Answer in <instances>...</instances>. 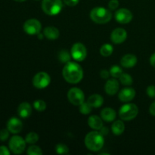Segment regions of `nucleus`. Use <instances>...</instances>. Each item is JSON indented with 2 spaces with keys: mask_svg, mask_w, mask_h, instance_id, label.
Returning <instances> with one entry per match:
<instances>
[{
  "mask_svg": "<svg viewBox=\"0 0 155 155\" xmlns=\"http://www.w3.org/2000/svg\"><path fill=\"white\" fill-rule=\"evenodd\" d=\"M146 93L150 98H155V86H148L146 89Z\"/></svg>",
  "mask_w": 155,
  "mask_h": 155,
  "instance_id": "473e14b6",
  "label": "nucleus"
},
{
  "mask_svg": "<svg viewBox=\"0 0 155 155\" xmlns=\"http://www.w3.org/2000/svg\"><path fill=\"white\" fill-rule=\"evenodd\" d=\"M139 108L137 105L133 103H127L124 104L119 110V116L122 120L130 121L137 117Z\"/></svg>",
  "mask_w": 155,
  "mask_h": 155,
  "instance_id": "39448f33",
  "label": "nucleus"
},
{
  "mask_svg": "<svg viewBox=\"0 0 155 155\" xmlns=\"http://www.w3.org/2000/svg\"><path fill=\"white\" fill-rule=\"evenodd\" d=\"M115 19L122 24H129L133 20V13L127 8H120L115 12Z\"/></svg>",
  "mask_w": 155,
  "mask_h": 155,
  "instance_id": "9b49d317",
  "label": "nucleus"
},
{
  "mask_svg": "<svg viewBox=\"0 0 155 155\" xmlns=\"http://www.w3.org/2000/svg\"><path fill=\"white\" fill-rule=\"evenodd\" d=\"M88 125L93 130H100L103 127L102 119L97 115H92L88 119Z\"/></svg>",
  "mask_w": 155,
  "mask_h": 155,
  "instance_id": "aec40b11",
  "label": "nucleus"
},
{
  "mask_svg": "<svg viewBox=\"0 0 155 155\" xmlns=\"http://www.w3.org/2000/svg\"><path fill=\"white\" fill-rule=\"evenodd\" d=\"M108 132H109V130L107 127H102V128L100 130V133H101L103 136H105V135H107V133H108Z\"/></svg>",
  "mask_w": 155,
  "mask_h": 155,
  "instance_id": "58836bf2",
  "label": "nucleus"
},
{
  "mask_svg": "<svg viewBox=\"0 0 155 155\" xmlns=\"http://www.w3.org/2000/svg\"><path fill=\"white\" fill-rule=\"evenodd\" d=\"M27 153L28 155H42V151L39 146L34 145H31L27 148Z\"/></svg>",
  "mask_w": 155,
  "mask_h": 155,
  "instance_id": "cd10ccee",
  "label": "nucleus"
},
{
  "mask_svg": "<svg viewBox=\"0 0 155 155\" xmlns=\"http://www.w3.org/2000/svg\"><path fill=\"white\" fill-rule=\"evenodd\" d=\"M7 129L11 133L18 134L23 129L22 121L17 117H12L7 123Z\"/></svg>",
  "mask_w": 155,
  "mask_h": 155,
  "instance_id": "4468645a",
  "label": "nucleus"
},
{
  "mask_svg": "<svg viewBox=\"0 0 155 155\" xmlns=\"http://www.w3.org/2000/svg\"><path fill=\"white\" fill-rule=\"evenodd\" d=\"M33 107L37 111H44L46 109V103L43 100L38 99L33 102Z\"/></svg>",
  "mask_w": 155,
  "mask_h": 155,
  "instance_id": "c85d7f7f",
  "label": "nucleus"
},
{
  "mask_svg": "<svg viewBox=\"0 0 155 155\" xmlns=\"http://www.w3.org/2000/svg\"><path fill=\"white\" fill-rule=\"evenodd\" d=\"M71 54L73 58L77 61H83L87 56V50L83 43L77 42L71 48Z\"/></svg>",
  "mask_w": 155,
  "mask_h": 155,
  "instance_id": "1a4fd4ad",
  "label": "nucleus"
},
{
  "mask_svg": "<svg viewBox=\"0 0 155 155\" xmlns=\"http://www.w3.org/2000/svg\"><path fill=\"white\" fill-rule=\"evenodd\" d=\"M43 34L46 39H50V40H55L60 36V32L57 27L49 26L44 29Z\"/></svg>",
  "mask_w": 155,
  "mask_h": 155,
  "instance_id": "a211bd4d",
  "label": "nucleus"
},
{
  "mask_svg": "<svg viewBox=\"0 0 155 155\" xmlns=\"http://www.w3.org/2000/svg\"><path fill=\"white\" fill-rule=\"evenodd\" d=\"M80 0H64V3L66 5L70 6V7H74L76 6L79 3Z\"/></svg>",
  "mask_w": 155,
  "mask_h": 155,
  "instance_id": "f704fd0d",
  "label": "nucleus"
},
{
  "mask_svg": "<svg viewBox=\"0 0 155 155\" xmlns=\"http://www.w3.org/2000/svg\"><path fill=\"white\" fill-rule=\"evenodd\" d=\"M138 59L136 55L133 54H127L120 59L121 66L125 68H131L136 65Z\"/></svg>",
  "mask_w": 155,
  "mask_h": 155,
  "instance_id": "dca6fc26",
  "label": "nucleus"
},
{
  "mask_svg": "<svg viewBox=\"0 0 155 155\" xmlns=\"http://www.w3.org/2000/svg\"><path fill=\"white\" fill-rule=\"evenodd\" d=\"M25 139L19 136H14L9 140V149L13 154H21L24 151L26 148Z\"/></svg>",
  "mask_w": 155,
  "mask_h": 155,
  "instance_id": "423d86ee",
  "label": "nucleus"
},
{
  "mask_svg": "<svg viewBox=\"0 0 155 155\" xmlns=\"http://www.w3.org/2000/svg\"><path fill=\"white\" fill-rule=\"evenodd\" d=\"M120 81L124 86H131L133 83V80L131 76L129 74H124L123 73L122 75L120 77Z\"/></svg>",
  "mask_w": 155,
  "mask_h": 155,
  "instance_id": "bb28decb",
  "label": "nucleus"
},
{
  "mask_svg": "<svg viewBox=\"0 0 155 155\" xmlns=\"http://www.w3.org/2000/svg\"><path fill=\"white\" fill-rule=\"evenodd\" d=\"M104 136L100 132H90L85 137V145L86 148L93 152L100 151L104 146Z\"/></svg>",
  "mask_w": 155,
  "mask_h": 155,
  "instance_id": "f03ea898",
  "label": "nucleus"
},
{
  "mask_svg": "<svg viewBox=\"0 0 155 155\" xmlns=\"http://www.w3.org/2000/svg\"><path fill=\"white\" fill-rule=\"evenodd\" d=\"M119 4L120 3L118 0H110L107 5H108V8L110 10L114 11L117 8L118 6H119Z\"/></svg>",
  "mask_w": 155,
  "mask_h": 155,
  "instance_id": "72a5a7b5",
  "label": "nucleus"
},
{
  "mask_svg": "<svg viewBox=\"0 0 155 155\" xmlns=\"http://www.w3.org/2000/svg\"><path fill=\"white\" fill-rule=\"evenodd\" d=\"M136 96V91L133 88H124L120 91L118 94V98L122 102H130Z\"/></svg>",
  "mask_w": 155,
  "mask_h": 155,
  "instance_id": "ddd939ff",
  "label": "nucleus"
},
{
  "mask_svg": "<svg viewBox=\"0 0 155 155\" xmlns=\"http://www.w3.org/2000/svg\"><path fill=\"white\" fill-rule=\"evenodd\" d=\"M64 79L68 83L77 84L80 83L83 77V71L82 67L76 62L69 61L66 63L62 71Z\"/></svg>",
  "mask_w": 155,
  "mask_h": 155,
  "instance_id": "f257e3e1",
  "label": "nucleus"
},
{
  "mask_svg": "<svg viewBox=\"0 0 155 155\" xmlns=\"http://www.w3.org/2000/svg\"><path fill=\"white\" fill-rule=\"evenodd\" d=\"M9 130L8 129H3L0 130V141H6L9 137Z\"/></svg>",
  "mask_w": 155,
  "mask_h": 155,
  "instance_id": "2f4dec72",
  "label": "nucleus"
},
{
  "mask_svg": "<svg viewBox=\"0 0 155 155\" xmlns=\"http://www.w3.org/2000/svg\"><path fill=\"white\" fill-rule=\"evenodd\" d=\"M18 113L20 117L25 119L29 117L32 114V107L30 103L22 102L18 107Z\"/></svg>",
  "mask_w": 155,
  "mask_h": 155,
  "instance_id": "f3484780",
  "label": "nucleus"
},
{
  "mask_svg": "<svg viewBox=\"0 0 155 155\" xmlns=\"http://www.w3.org/2000/svg\"><path fill=\"white\" fill-rule=\"evenodd\" d=\"M113 51V45L108 43H105L104 44V45H101V48H100V54H101L103 57H109L110 55H111Z\"/></svg>",
  "mask_w": 155,
  "mask_h": 155,
  "instance_id": "5701e85b",
  "label": "nucleus"
},
{
  "mask_svg": "<svg viewBox=\"0 0 155 155\" xmlns=\"http://www.w3.org/2000/svg\"><path fill=\"white\" fill-rule=\"evenodd\" d=\"M71 54H70L68 50H62L58 53V59L62 63L66 64L71 61Z\"/></svg>",
  "mask_w": 155,
  "mask_h": 155,
  "instance_id": "b1692460",
  "label": "nucleus"
},
{
  "mask_svg": "<svg viewBox=\"0 0 155 155\" xmlns=\"http://www.w3.org/2000/svg\"><path fill=\"white\" fill-rule=\"evenodd\" d=\"M68 98L72 104L80 106L85 101L84 92L79 88H71L68 92Z\"/></svg>",
  "mask_w": 155,
  "mask_h": 155,
  "instance_id": "0eeeda50",
  "label": "nucleus"
},
{
  "mask_svg": "<svg viewBox=\"0 0 155 155\" xmlns=\"http://www.w3.org/2000/svg\"><path fill=\"white\" fill-rule=\"evenodd\" d=\"M89 15L92 21L98 24H107L112 18L110 11L103 7L94 8L90 12Z\"/></svg>",
  "mask_w": 155,
  "mask_h": 155,
  "instance_id": "7ed1b4c3",
  "label": "nucleus"
},
{
  "mask_svg": "<svg viewBox=\"0 0 155 155\" xmlns=\"http://www.w3.org/2000/svg\"><path fill=\"white\" fill-rule=\"evenodd\" d=\"M10 151L5 146H0V155H9Z\"/></svg>",
  "mask_w": 155,
  "mask_h": 155,
  "instance_id": "e433bc0d",
  "label": "nucleus"
},
{
  "mask_svg": "<svg viewBox=\"0 0 155 155\" xmlns=\"http://www.w3.org/2000/svg\"><path fill=\"white\" fill-rule=\"evenodd\" d=\"M37 36H38V38H39V39H43V36H44V34H43V33H42H42H38V34H37Z\"/></svg>",
  "mask_w": 155,
  "mask_h": 155,
  "instance_id": "a19ab883",
  "label": "nucleus"
},
{
  "mask_svg": "<svg viewBox=\"0 0 155 155\" xmlns=\"http://www.w3.org/2000/svg\"><path fill=\"white\" fill-rule=\"evenodd\" d=\"M63 8L61 0H42V9L46 15L49 16L57 15Z\"/></svg>",
  "mask_w": 155,
  "mask_h": 155,
  "instance_id": "20e7f679",
  "label": "nucleus"
},
{
  "mask_svg": "<svg viewBox=\"0 0 155 155\" xmlns=\"http://www.w3.org/2000/svg\"><path fill=\"white\" fill-rule=\"evenodd\" d=\"M92 107L89 105V104L88 102L82 103L80 105V107H79V110H80V113L84 115H87L89 114H90V112L92 111Z\"/></svg>",
  "mask_w": 155,
  "mask_h": 155,
  "instance_id": "c756f323",
  "label": "nucleus"
},
{
  "mask_svg": "<svg viewBox=\"0 0 155 155\" xmlns=\"http://www.w3.org/2000/svg\"><path fill=\"white\" fill-rule=\"evenodd\" d=\"M55 151L58 154H67L69 153V148L64 144H58L55 147Z\"/></svg>",
  "mask_w": 155,
  "mask_h": 155,
  "instance_id": "7c9ffc66",
  "label": "nucleus"
},
{
  "mask_svg": "<svg viewBox=\"0 0 155 155\" xmlns=\"http://www.w3.org/2000/svg\"><path fill=\"white\" fill-rule=\"evenodd\" d=\"M125 130V125L122 120H116L111 126V131L116 136H120Z\"/></svg>",
  "mask_w": 155,
  "mask_h": 155,
  "instance_id": "4be33fe9",
  "label": "nucleus"
},
{
  "mask_svg": "<svg viewBox=\"0 0 155 155\" xmlns=\"http://www.w3.org/2000/svg\"><path fill=\"white\" fill-rule=\"evenodd\" d=\"M15 1H16V2H24V1H26V0H15Z\"/></svg>",
  "mask_w": 155,
  "mask_h": 155,
  "instance_id": "79ce46f5",
  "label": "nucleus"
},
{
  "mask_svg": "<svg viewBox=\"0 0 155 155\" xmlns=\"http://www.w3.org/2000/svg\"><path fill=\"white\" fill-rule=\"evenodd\" d=\"M38 140H39V135L34 132L29 133L25 137L26 142L27 144H30V145H34L35 143L38 142Z\"/></svg>",
  "mask_w": 155,
  "mask_h": 155,
  "instance_id": "393cba45",
  "label": "nucleus"
},
{
  "mask_svg": "<svg viewBox=\"0 0 155 155\" xmlns=\"http://www.w3.org/2000/svg\"><path fill=\"white\" fill-rule=\"evenodd\" d=\"M110 75V71H107V70H101V72H100V76H101V77L102 79L107 80V79H108L109 76Z\"/></svg>",
  "mask_w": 155,
  "mask_h": 155,
  "instance_id": "c9c22d12",
  "label": "nucleus"
},
{
  "mask_svg": "<svg viewBox=\"0 0 155 155\" xmlns=\"http://www.w3.org/2000/svg\"><path fill=\"white\" fill-rule=\"evenodd\" d=\"M87 102L92 108H98L100 107L104 103V98L99 94H93L89 97Z\"/></svg>",
  "mask_w": 155,
  "mask_h": 155,
  "instance_id": "412c9836",
  "label": "nucleus"
},
{
  "mask_svg": "<svg viewBox=\"0 0 155 155\" xmlns=\"http://www.w3.org/2000/svg\"><path fill=\"white\" fill-rule=\"evenodd\" d=\"M23 28L26 33L33 36V35H37L38 33H40L42 30V24L39 20L33 18V19L27 20L24 23Z\"/></svg>",
  "mask_w": 155,
  "mask_h": 155,
  "instance_id": "9d476101",
  "label": "nucleus"
},
{
  "mask_svg": "<svg viewBox=\"0 0 155 155\" xmlns=\"http://www.w3.org/2000/svg\"><path fill=\"white\" fill-rule=\"evenodd\" d=\"M150 64H151V66L155 68V53H154L150 58Z\"/></svg>",
  "mask_w": 155,
  "mask_h": 155,
  "instance_id": "ea45409f",
  "label": "nucleus"
},
{
  "mask_svg": "<svg viewBox=\"0 0 155 155\" xmlns=\"http://www.w3.org/2000/svg\"><path fill=\"white\" fill-rule=\"evenodd\" d=\"M51 83L49 74L45 72H39L33 77V85L34 87L39 89L46 88Z\"/></svg>",
  "mask_w": 155,
  "mask_h": 155,
  "instance_id": "6e6552de",
  "label": "nucleus"
},
{
  "mask_svg": "<svg viewBox=\"0 0 155 155\" xmlns=\"http://www.w3.org/2000/svg\"><path fill=\"white\" fill-rule=\"evenodd\" d=\"M116 111L111 107H105L101 111V117L106 122H112L116 119Z\"/></svg>",
  "mask_w": 155,
  "mask_h": 155,
  "instance_id": "6ab92c4d",
  "label": "nucleus"
},
{
  "mask_svg": "<svg viewBox=\"0 0 155 155\" xmlns=\"http://www.w3.org/2000/svg\"><path fill=\"white\" fill-rule=\"evenodd\" d=\"M149 112L152 116H155V101H154V102L150 105Z\"/></svg>",
  "mask_w": 155,
  "mask_h": 155,
  "instance_id": "4c0bfd02",
  "label": "nucleus"
},
{
  "mask_svg": "<svg viewBox=\"0 0 155 155\" xmlns=\"http://www.w3.org/2000/svg\"><path fill=\"white\" fill-rule=\"evenodd\" d=\"M127 32L124 28L114 29L110 34V40L114 44H121L127 39Z\"/></svg>",
  "mask_w": 155,
  "mask_h": 155,
  "instance_id": "f8f14e48",
  "label": "nucleus"
},
{
  "mask_svg": "<svg viewBox=\"0 0 155 155\" xmlns=\"http://www.w3.org/2000/svg\"><path fill=\"white\" fill-rule=\"evenodd\" d=\"M120 88L119 82L117 80L116 78L109 79L106 82L104 86V90L105 92L109 95H114L118 92Z\"/></svg>",
  "mask_w": 155,
  "mask_h": 155,
  "instance_id": "2eb2a0df",
  "label": "nucleus"
},
{
  "mask_svg": "<svg viewBox=\"0 0 155 155\" xmlns=\"http://www.w3.org/2000/svg\"><path fill=\"white\" fill-rule=\"evenodd\" d=\"M110 74L113 78H120L123 74V70L118 65H114L110 69Z\"/></svg>",
  "mask_w": 155,
  "mask_h": 155,
  "instance_id": "a878e982",
  "label": "nucleus"
}]
</instances>
